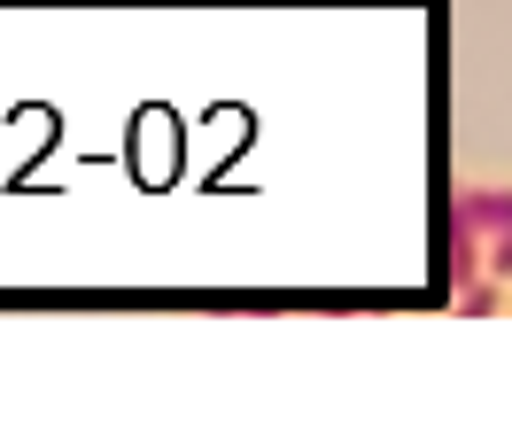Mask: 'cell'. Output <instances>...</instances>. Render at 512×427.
<instances>
[{"instance_id": "obj_1", "label": "cell", "mask_w": 512, "mask_h": 427, "mask_svg": "<svg viewBox=\"0 0 512 427\" xmlns=\"http://www.w3.org/2000/svg\"><path fill=\"white\" fill-rule=\"evenodd\" d=\"M458 226L481 233V241L512 233V187H466V195H458Z\"/></svg>"}, {"instance_id": "obj_2", "label": "cell", "mask_w": 512, "mask_h": 427, "mask_svg": "<svg viewBox=\"0 0 512 427\" xmlns=\"http://www.w3.org/2000/svg\"><path fill=\"white\" fill-rule=\"evenodd\" d=\"M481 272H497V280H512V233H497V241H481Z\"/></svg>"}, {"instance_id": "obj_3", "label": "cell", "mask_w": 512, "mask_h": 427, "mask_svg": "<svg viewBox=\"0 0 512 427\" xmlns=\"http://www.w3.org/2000/svg\"><path fill=\"white\" fill-rule=\"evenodd\" d=\"M458 303H466V311H497V288H489V280H466V288H458Z\"/></svg>"}]
</instances>
